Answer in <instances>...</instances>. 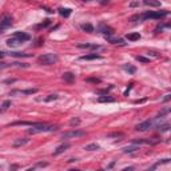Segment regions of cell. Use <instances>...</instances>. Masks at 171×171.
Here are the masks:
<instances>
[{
    "mask_svg": "<svg viewBox=\"0 0 171 171\" xmlns=\"http://www.w3.org/2000/svg\"><path fill=\"white\" fill-rule=\"evenodd\" d=\"M170 15V12L166 10H162V11H148L146 13H142V15H136V16H132L131 18V21H142V20H147V19H163L166 16Z\"/></svg>",
    "mask_w": 171,
    "mask_h": 171,
    "instance_id": "obj_1",
    "label": "cell"
},
{
    "mask_svg": "<svg viewBox=\"0 0 171 171\" xmlns=\"http://www.w3.org/2000/svg\"><path fill=\"white\" fill-rule=\"evenodd\" d=\"M58 130V126H51L47 123H40L37 122L36 124L31 126V128L28 130V134H39V132H52V131Z\"/></svg>",
    "mask_w": 171,
    "mask_h": 171,
    "instance_id": "obj_2",
    "label": "cell"
},
{
    "mask_svg": "<svg viewBox=\"0 0 171 171\" xmlns=\"http://www.w3.org/2000/svg\"><path fill=\"white\" fill-rule=\"evenodd\" d=\"M37 61L42 66H52V64H56L59 61V56L56 53H44V55H40L37 58Z\"/></svg>",
    "mask_w": 171,
    "mask_h": 171,
    "instance_id": "obj_3",
    "label": "cell"
},
{
    "mask_svg": "<svg viewBox=\"0 0 171 171\" xmlns=\"http://www.w3.org/2000/svg\"><path fill=\"white\" fill-rule=\"evenodd\" d=\"M13 24V18L10 15V13H5L0 18V34L3 31H5L7 28H10L11 26Z\"/></svg>",
    "mask_w": 171,
    "mask_h": 171,
    "instance_id": "obj_4",
    "label": "cell"
},
{
    "mask_svg": "<svg viewBox=\"0 0 171 171\" xmlns=\"http://www.w3.org/2000/svg\"><path fill=\"white\" fill-rule=\"evenodd\" d=\"M82 136H86V132L82 130H71V131H67L61 135L63 139H75V138H82Z\"/></svg>",
    "mask_w": 171,
    "mask_h": 171,
    "instance_id": "obj_5",
    "label": "cell"
},
{
    "mask_svg": "<svg viewBox=\"0 0 171 171\" xmlns=\"http://www.w3.org/2000/svg\"><path fill=\"white\" fill-rule=\"evenodd\" d=\"M98 31L99 32H102V34L104 35V36H110V35H114V28L112 27H110V26H107L106 23H100L98 26Z\"/></svg>",
    "mask_w": 171,
    "mask_h": 171,
    "instance_id": "obj_6",
    "label": "cell"
},
{
    "mask_svg": "<svg viewBox=\"0 0 171 171\" xmlns=\"http://www.w3.org/2000/svg\"><path fill=\"white\" fill-rule=\"evenodd\" d=\"M152 120H144V122L139 123V124L135 126L136 131H140V132H144V131H148L150 128H152Z\"/></svg>",
    "mask_w": 171,
    "mask_h": 171,
    "instance_id": "obj_7",
    "label": "cell"
},
{
    "mask_svg": "<svg viewBox=\"0 0 171 171\" xmlns=\"http://www.w3.org/2000/svg\"><path fill=\"white\" fill-rule=\"evenodd\" d=\"M104 37H106L107 42L111 43V44H114V45H120V47L127 45V43H126L123 39H120V37H114L112 35H110V36H104Z\"/></svg>",
    "mask_w": 171,
    "mask_h": 171,
    "instance_id": "obj_8",
    "label": "cell"
},
{
    "mask_svg": "<svg viewBox=\"0 0 171 171\" xmlns=\"http://www.w3.org/2000/svg\"><path fill=\"white\" fill-rule=\"evenodd\" d=\"M37 92V88H29V90H13L10 92L11 96L13 95H34V94Z\"/></svg>",
    "mask_w": 171,
    "mask_h": 171,
    "instance_id": "obj_9",
    "label": "cell"
},
{
    "mask_svg": "<svg viewBox=\"0 0 171 171\" xmlns=\"http://www.w3.org/2000/svg\"><path fill=\"white\" fill-rule=\"evenodd\" d=\"M23 43H24L23 40L19 39V37H16V36H12V37H10V39L7 40V45H8V47H11V48L19 47V45H21Z\"/></svg>",
    "mask_w": 171,
    "mask_h": 171,
    "instance_id": "obj_10",
    "label": "cell"
},
{
    "mask_svg": "<svg viewBox=\"0 0 171 171\" xmlns=\"http://www.w3.org/2000/svg\"><path fill=\"white\" fill-rule=\"evenodd\" d=\"M80 60H96V59H102V55H99L98 52H94V53H87V55H83L80 56Z\"/></svg>",
    "mask_w": 171,
    "mask_h": 171,
    "instance_id": "obj_11",
    "label": "cell"
},
{
    "mask_svg": "<svg viewBox=\"0 0 171 171\" xmlns=\"http://www.w3.org/2000/svg\"><path fill=\"white\" fill-rule=\"evenodd\" d=\"M77 48H90V50H103L104 47L98 44H90V43H83V44H77Z\"/></svg>",
    "mask_w": 171,
    "mask_h": 171,
    "instance_id": "obj_12",
    "label": "cell"
},
{
    "mask_svg": "<svg viewBox=\"0 0 171 171\" xmlns=\"http://www.w3.org/2000/svg\"><path fill=\"white\" fill-rule=\"evenodd\" d=\"M61 77H63L64 82L69 83V84L75 82V74H72V72H64V74L61 75Z\"/></svg>",
    "mask_w": 171,
    "mask_h": 171,
    "instance_id": "obj_13",
    "label": "cell"
},
{
    "mask_svg": "<svg viewBox=\"0 0 171 171\" xmlns=\"http://www.w3.org/2000/svg\"><path fill=\"white\" fill-rule=\"evenodd\" d=\"M28 142H29V139H27V138H19V139H15V140H13L12 146L13 147H21V146H24V144H27Z\"/></svg>",
    "mask_w": 171,
    "mask_h": 171,
    "instance_id": "obj_14",
    "label": "cell"
},
{
    "mask_svg": "<svg viewBox=\"0 0 171 171\" xmlns=\"http://www.w3.org/2000/svg\"><path fill=\"white\" fill-rule=\"evenodd\" d=\"M13 36H16V37H19V39H21L23 42H28V40L31 39V36H29L28 34H26V32H20V31L15 32V34H13Z\"/></svg>",
    "mask_w": 171,
    "mask_h": 171,
    "instance_id": "obj_15",
    "label": "cell"
},
{
    "mask_svg": "<svg viewBox=\"0 0 171 171\" xmlns=\"http://www.w3.org/2000/svg\"><path fill=\"white\" fill-rule=\"evenodd\" d=\"M143 4L147 5V7H160V1L159 0H143Z\"/></svg>",
    "mask_w": 171,
    "mask_h": 171,
    "instance_id": "obj_16",
    "label": "cell"
},
{
    "mask_svg": "<svg viewBox=\"0 0 171 171\" xmlns=\"http://www.w3.org/2000/svg\"><path fill=\"white\" fill-rule=\"evenodd\" d=\"M67 148H69V144H68V143L60 144V146H59L56 150H53V155H59V154H61V152H64Z\"/></svg>",
    "mask_w": 171,
    "mask_h": 171,
    "instance_id": "obj_17",
    "label": "cell"
},
{
    "mask_svg": "<svg viewBox=\"0 0 171 171\" xmlns=\"http://www.w3.org/2000/svg\"><path fill=\"white\" fill-rule=\"evenodd\" d=\"M58 11H59V15L63 16V18H68V16L72 13L71 8H63V7H61V8H59Z\"/></svg>",
    "mask_w": 171,
    "mask_h": 171,
    "instance_id": "obj_18",
    "label": "cell"
},
{
    "mask_svg": "<svg viewBox=\"0 0 171 171\" xmlns=\"http://www.w3.org/2000/svg\"><path fill=\"white\" fill-rule=\"evenodd\" d=\"M80 28H82V31L88 32V34H92V32H94V26H92V24H90V23L82 24V26H80Z\"/></svg>",
    "mask_w": 171,
    "mask_h": 171,
    "instance_id": "obj_19",
    "label": "cell"
},
{
    "mask_svg": "<svg viewBox=\"0 0 171 171\" xmlns=\"http://www.w3.org/2000/svg\"><path fill=\"white\" fill-rule=\"evenodd\" d=\"M98 102H100V103H106V102H108V103H112V102H115V99L112 98V96L103 95V96H99V98H98Z\"/></svg>",
    "mask_w": 171,
    "mask_h": 171,
    "instance_id": "obj_20",
    "label": "cell"
},
{
    "mask_svg": "<svg viewBox=\"0 0 171 171\" xmlns=\"http://www.w3.org/2000/svg\"><path fill=\"white\" fill-rule=\"evenodd\" d=\"M123 152H124V154H131V152H135L136 151V150H139V147L138 146H136V144H135V146H130V147H123Z\"/></svg>",
    "mask_w": 171,
    "mask_h": 171,
    "instance_id": "obj_21",
    "label": "cell"
},
{
    "mask_svg": "<svg viewBox=\"0 0 171 171\" xmlns=\"http://www.w3.org/2000/svg\"><path fill=\"white\" fill-rule=\"evenodd\" d=\"M127 39L130 40V42H135V40L140 39V35H139V32H132V34L127 35Z\"/></svg>",
    "mask_w": 171,
    "mask_h": 171,
    "instance_id": "obj_22",
    "label": "cell"
},
{
    "mask_svg": "<svg viewBox=\"0 0 171 171\" xmlns=\"http://www.w3.org/2000/svg\"><path fill=\"white\" fill-rule=\"evenodd\" d=\"M100 147H99V144L96 143H91V144H87V146H84V150H87V151H96V150H99Z\"/></svg>",
    "mask_w": 171,
    "mask_h": 171,
    "instance_id": "obj_23",
    "label": "cell"
},
{
    "mask_svg": "<svg viewBox=\"0 0 171 171\" xmlns=\"http://www.w3.org/2000/svg\"><path fill=\"white\" fill-rule=\"evenodd\" d=\"M123 69L127 71L128 74H135L136 72V68L134 66H130V64H123Z\"/></svg>",
    "mask_w": 171,
    "mask_h": 171,
    "instance_id": "obj_24",
    "label": "cell"
},
{
    "mask_svg": "<svg viewBox=\"0 0 171 171\" xmlns=\"http://www.w3.org/2000/svg\"><path fill=\"white\" fill-rule=\"evenodd\" d=\"M10 55L13 56V58H29V56H32L31 53H21V52H11Z\"/></svg>",
    "mask_w": 171,
    "mask_h": 171,
    "instance_id": "obj_25",
    "label": "cell"
},
{
    "mask_svg": "<svg viewBox=\"0 0 171 171\" xmlns=\"http://www.w3.org/2000/svg\"><path fill=\"white\" fill-rule=\"evenodd\" d=\"M156 128L160 131V132H166V131L170 130V124H168V123H164V124H159V126H156Z\"/></svg>",
    "mask_w": 171,
    "mask_h": 171,
    "instance_id": "obj_26",
    "label": "cell"
},
{
    "mask_svg": "<svg viewBox=\"0 0 171 171\" xmlns=\"http://www.w3.org/2000/svg\"><path fill=\"white\" fill-rule=\"evenodd\" d=\"M80 123H82V120H80L79 118H72V119L69 120V126H71V127H77Z\"/></svg>",
    "mask_w": 171,
    "mask_h": 171,
    "instance_id": "obj_27",
    "label": "cell"
},
{
    "mask_svg": "<svg viewBox=\"0 0 171 171\" xmlns=\"http://www.w3.org/2000/svg\"><path fill=\"white\" fill-rule=\"evenodd\" d=\"M170 26H171V24L170 23H166V24H162V26H160V24H159V26H158L156 27V28H155V32H162L163 31V29H164V28H170Z\"/></svg>",
    "mask_w": 171,
    "mask_h": 171,
    "instance_id": "obj_28",
    "label": "cell"
},
{
    "mask_svg": "<svg viewBox=\"0 0 171 171\" xmlns=\"http://www.w3.org/2000/svg\"><path fill=\"white\" fill-rule=\"evenodd\" d=\"M58 98H59V95H56V94H52V95H48L47 98H44V102H52V100H56Z\"/></svg>",
    "mask_w": 171,
    "mask_h": 171,
    "instance_id": "obj_29",
    "label": "cell"
},
{
    "mask_svg": "<svg viewBox=\"0 0 171 171\" xmlns=\"http://www.w3.org/2000/svg\"><path fill=\"white\" fill-rule=\"evenodd\" d=\"M50 23H51V20H48V19H45V20H44V23H42V24H39V26H36V27H35V28H37V29H39V28H45V27H48V26H50Z\"/></svg>",
    "mask_w": 171,
    "mask_h": 171,
    "instance_id": "obj_30",
    "label": "cell"
},
{
    "mask_svg": "<svg viewBox=\"0 0 171 171\" xmlns=\"http://www.w3.org/2000/svg\"><path fill=\"white\" fill-rule=\"evenodd\" d=\"M45 166H48V163H43V162H39V163H36V164L35 166H32L31 168H29V170H34V168H36V167H45Z\"/></svg>",
    "mask_w": 171,
    "mask_h": 171,
    "instance_id": "obj_31",
    "label": "cell"
},
{
    "mask_svg": "<svg viewBox=\"0 0 171 171\" xmlns=\"http://www.w3.org/2000/svg\"><path fill=\"white\" fill-rule=\"evenodd\" d=\"M168 162H170V159H168V158H166V159H162V160H159V162H156V164H155V166H152V167H151V170H152V168H155V167H156V166H159V164H163V163H168Z\"/></svg>",
    "mask_w": 171,
    "mask_h": 171,
    "instance_id": "obj_32",
    "label": "cell"
},
{
    "mask_svg": "<svg viewBox=\"0 0 171 171\" xmlns=\"http://www.w3.org/2000/svg\"><path fill=\"white\" fill-rule=\"evenodd\" d=\"M136 60L142 61V63H150V59L144 58V56H136Z\"/></svg>",
    "mask_w": 171,
    "mask_h": 171,
    "instance_id": "obj_33",
    "label": "cell"
},
{
    "mask_svg": "<svg viewBox=\"0 0 171 171\" xmlns=\"http://www.w3.org/2000/svg\"><path fill=\"white\" fill-rule=\"evenodd\" d=\"M87 82H91V83H95V84H99V83H100L102 80L99 79V77H88Z\"/></svg>",
    "mask_w": 171,
    "mask_h": 171,
    "instance_id": "obj_34",
    "label": "cell"
},
{
    "mask_svg": "<svg viewBox=\"0 0 171 171\" xmlns=\"http://www.w3.org/2000/svg\"><path fill=\"white\" fill-rule=\"evenodd\" d=\"M11 106V102L10 100H5L4 103H3V106H1V110H3V112L5 111V110H8V107Z\"/></svg>",
    "mask_w": 171,
    "mask_h": 171,
    "instance_id": "obj_35",
    "label": "cell"
},
{
    "mask_svg": "<svg viewBox=\"0 0 171 171\" xmlns=\"http://www.w3.org/2000/svg\"><path fill=\"white\" fill-rule=\"evenodd\" d=\"M8 67H12V63H0V69H4V68H8Z\"/></svg>",
    "mask_w": 171,
    "mask_h": 171,
    "instance_id": "obj_36",
    "label": "cell"
},
{
    "mask_svg": "<svg viewBox=\"0 0 171 171\" xmlns=\"http://www.w3.org/2000/svg\"><path fill=\"white\" fill-rule=\"evenodd\" d=\"M132 86H134L132 83H130V86H128V88H127V90L124 91V96H127L128 94H130V91H131V88H132Z\"/></svg>",
    "mask_w": 171,
    "mask_h": 171,
    "instance_id": "obj_37",
    "label": "cell"
},
{
    "mask_svg": "<svg viewBox=\"0 0 171 171\" xmlns=\"http://www.w3.org/2000/svg\"><path fill=\"white\" fill-rule=\"evenodd\" d=\"M170 99H171V95H170V94H167V95H164V98H163L160 102H168Z\"/></svg>",
    "mask_w": 171,
    "mask_h": 171,
    "instance_id": "obj_38",
    "label": "cell"
},
{
    "mask_svg": "<svg viewBox=\"0 0 171 171\" xmlns=\"http://www.w3.org/2000/svg\"><path fill=\"white\" fill-rule=\"evenodd\" d=\"M130 7H139V1H131L130 3Z\"/></svg>",
    "mask_w": 171,
    "mask_h": 171,
    "instance_id": "obj_39",
    "label": "cell"
},
{
    "mask_svg": "<svg viewBox=\"0 0 171 171\" xmlns=\"http://www.w3.org/2000/svg\"><path fill=\"white\" fill-rule=\"evenodd\" d=\"M114 166H115V162H111L108 166H107V168H112V167H114Z\"/></svg>",
    "mask_w": 171,
    "mask_h": 171,
    "instance_id": "obj_40",
    "label": "cell"
},
{
    "mask_svg": "<svg viewBox=\"0 0 171 171\" xmlns=\"http://www.w3.org/2000/svg\"><path fill=\"white\" fill-rule=\"evenodd\" d=\"M100 4H103V5L108 4V0H100Z\"/></svg>",
    "mask_w": 171,
    "mask_h": 171,
    "instance_id": "obj_41",
    "label": "cell"
},
{
    "mask_svg": "<svg viewBox=\"0 0 171 171\" xmlns=\"http://www.w3.org/2000/svg\"><path fill=\"white\" fill-rule=\"evenodd\" d=\"M5 83H15V79H7Z\"/></svg>",
    "mask_w": 171,
    "mask_h": 171,
    "instance_id": "obj_42",
    "label": "cell"
},
{
    "mask_svg": "<svg viewBox=\"0 0 171 171\" xmlns=\"http://www.w3.org/2000/svg\"><path fill=\"white\" fill-rule=\"evenodd\" d=\"M4 55H5V53H4V52H1V51H0V59H1V58H3V56H4Z\"/></svg>",
    "mask_w": 171,
    "mask_h": 171,
    "instance_id": "obj_43",
    "label": "cell"
},
{
    "mask_svg": "<svg viewBox=\"0 0 171 171\" xmlns=\"http://www.w3.org/2000/svg\"><path fill=\"white\" fill-rule=\"evenodd\" d=\"M80 1H84V3H87V1H90V0H80Z\"/></svg>",
    "mask_w": 171,
    "mask_h": 171,
    "instance_id": "obj_44",
    "label": "cell"
},
{
    "mask_svg": "<svg viewBox=\"0 0 171 171\" xmlns=\"http://www.w3.org/2000/svg\"><path fill=\"white\" fill-rule=\"evenodd\" d=\"M1 112H3V110H0V114H1Z\"/></svg>",
    "mask_w": 171,
    "mask_h": 171,
    "instance_id": "obj_45",
    "label": "cell"
}]
</instances>
